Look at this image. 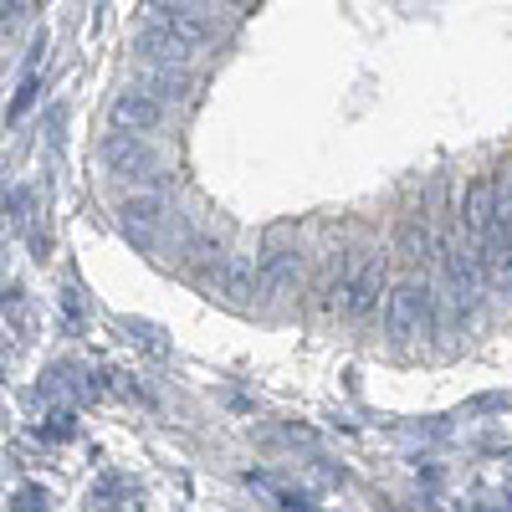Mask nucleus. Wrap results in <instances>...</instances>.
<instances>
[{
  "instance_id": "0eeeda50",
  "label": "nucleus",
  "mask_w": 512,
  "mask_h": 512,
  "mask_svg": "<svg viewBox=\"0 0 512 512\" xmlns=\"http://www.w3.org/2000/svg\"><path fill=\"white\" fill-rule=\"evenodd\" d=\"M144 88H149L159 103H175V98H185V93H190V77H185L180 67H154Z\"/></svg>"
},
{
  "instance_id": "1a4fd4ad",
  "label": "nucleus",
  "mask_w": 512,
  "mask_h": 512,
  "mask_svg": "<svg viewBox=\"0 0 512 512\" xmlns=\"http://www.w3.org/2000/svg\"><path fill=\"white\" fill-rule=\"evenodd\" d=\"M231 6H246V0H231Z\"/></svg>"
},
{
  "instance_id": "423d86ee",
  "label": "nucleus",
  "mask_w": 512,
  "mask_h": 512,
  "mask_svg": "<svg viewBox=\"0 0 512 512\" xmlns=\"http://www.w3.org/2000/svg\"><path fill=\"white\" fill-rule=\"evenodd\" d=\"M159 195H149V190H139V195H123L118 200V216H123V226L128 231H144V226H154L159 221Z\"/></svg>"
},
{
  "instance_id": "6e6552de",
  "label": "nucleus",
  "mask_w": 512,
  "mask_h": 512,
  "mask_svg": "<svg viewBox=\"0 0 512 512\" xmlns=\"http://www.w3.org/2000/svg\"><path fill=\"white\" fill-rule=\"evenodd\" d=\"M149 11H205V0H154Z\"/></svg>"
},
{
  "instance_id": "39448f33",
  "label": "nucleus",
  "mask_w": 512,
  "mask_h": 512,
  "mask_svg": "<svg viewBox=\"0 0 512 512\" xmlns=\"http://www.w3.org/2000/svg\"><path fill=\"white\" fill-rule=\"evenodd\" d=\"M134 52H139L144 62H154V67H180V62H190L195 47H190V41H185L175 26H169V21L154 16V21L134 36Z\"/></svg>"
},
{
  "instance_id": "20e7f679",
  "label": "nucleus",
  "mask_w": 512,
  "mask_h": 512,
  "mask_svg": "<svg viewBox=\"0 0 512 512\" xmlns=\"http://www.w3.org/2000/svg\"><path fill=\"white\" fill-rule=\"evenodd\" d=\"M103 164H108V175L134 180V185H144V180L154 175V154H149L144 134H108V144H103Z\"/></svg>"
},
{
  "instance_id": "f03ea898",
  "label": "nucleus",
  "mask_w": 512,
  "mask_h": 512,
  "mask_svg": "<svg viewBox=\"0 0 512 512\" xmlns=\"http://www.w3.org/2000/svg\"><path fill=\"white\" fill-rule=\"evenodd\" d=\"M390 262H384L379 251H364V256H354L349 262V303H344V313H354V318H369L374 308H379V297H390Z\"/></svg>"
},
{
  "instance_id": "7ed1b4c3",
  "label": "nucleus",
  "mask_w": 512,
  "mask_h": 512,
  "mask_svg": "<svg viewBox=\"0 0 512 512\" xmlns=\"http://www.w3.org/2000/svg\"><path fill=\"white\" fill-rule=\"evenodd\" d=\"M108 123H113V134H154L164 123V103L149 88H123L108 108Z\"/></svg>"
},
{
  "instance_id": "f257e3e1",
  "label": "nucleus",
  "mask_w": 512,
  "mask_h": 512,
  "mask_svg": "<svg viewBox=\"0 0 512 512\" xmlns=\"http://www.w3.org/2000/svg\"><path fill=\"white\" fill-rule=\"evenodd\" d=\"M431 323H436V292L420 277L395 282L390 297H384V333H390L395 344H415V338L431 333Z\"/></svg>"
}]
</instances>
